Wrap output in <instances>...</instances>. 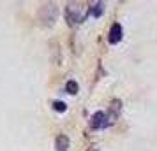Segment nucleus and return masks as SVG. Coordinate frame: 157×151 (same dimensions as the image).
<instances>
[{
    "instance_id": "obj_1",
    "label": "nucleus",
    "mask_w": 157,
    "mask_h": 151,
    "mask_svg": "<svg viewBox=\"0 0 157 151\" xmlns=\"http://www.w3.org/2000/svg\"><path fill=\"white\" fill-rule=\"evenodd\" d=\"M86 14H88V11H85L83 4H69L65 9V20L71 27L79 25L86 18Z\"/></svg>"
},
{
    "instance_id": "obj_2",
    "label": "nucleus",
    "mask_w": 157,
    "mask_h": 151,
    "mask_svg": "<svg viewBox=\"0 0 157 151\" xmlns=\"http://www.w3.org/2000/svg\"><path fill=\"white\" fill-rule=\"evenodd\" d=\"M109 121H108V116L102 113V111H97V113H94L92 118H90V128L92 130H97V128H104L108 127Z\"/></svg>"
},
{
    "instance_id": "obj_3",
    "label": "nucleus",
    "mask_w": 157,
    "mask_h": 151,
    "mask_svg": "<svg viewBox=\"0 0 157 151\" xmlns=\"http://www.w3.org/2000/svg\"><path fill=\"white\" fill-rule=\"evenodd\" d=\"M122 25L120 23H113L109 28V35H108V42L109 44H118L122 41Z\"/></svg>"
},
{
    "instance_id": "obj_4",
    "label": "nucleus",
    "mask_w": 157,
    "mask_h": 151,
    "mask_svg": "<svg viewBox=\"0 0 157 151\" xmlns=\"http://www.w3.org/2000/svg\"><path fill=\"white\" fill-rule=\"evenodd\" d=\"M55 148H57V151H67L69 149V139H67V135H58L57 141H55Z\"/></svg>"
},
{
    "instance_id": "obj_5",
    "label": "nucleus",
    "mask_w": 157,
    "mask_h": 151,
    "mask_svg": "<svg viewBox=\"0 0 157 151\" xmlns=\"http://www.w3.org/2000/svg\"><path fill=\"white\" fill-rule=\"evenodd\" d=\"M102 13H104V4L102 2H97V4H94L92 7H88V14H92L94 18L102 16Z\"/></svg>"
},
{
    "instance_id": "obj_6",
    "label": "nucleus",
    "mask_w": 157,
    "mask_h": 151,
    "mask_svg": "<svg viewBox=\"0 0 157 151\" xmlns=\"http://www.w3.org/2000/svg\"><path fill=\"white\" fill-rule=\"evenodd\" d=\"M78 90H79V86H78V83H76V81H67V83H65V92H67V93H71V95H76L78 93Z\"/></svg>"
},
{
    "instance_id": "obj_7",
    "label": "nucleus",
    "mask_w": 157,
    "mask_h": 151,
    "mask_svg": "<svg viewBox=\"0 0 157 151\" xmlns=\"http://www.w3.org/2000/svg\"><path fill=\"white\" fill-rule=\"evenodd\" d=\"M53 109H55V111H58V113H65V109H67V106H65L64 102L57 100V102H53Z\"/></svg>"
}]
</instances>
